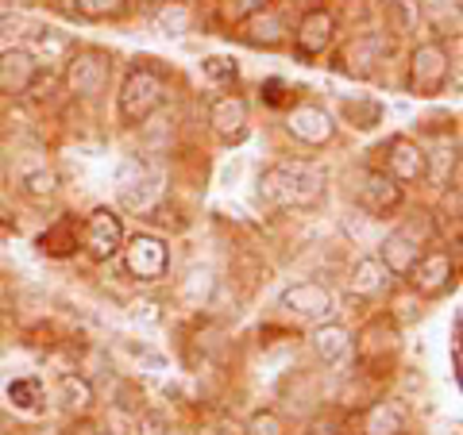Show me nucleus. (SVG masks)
Wrapping results in <instances>:
<instances>
[{
    "label": "nucleus",
    "mask_w": 463,
    "mask_h": 435,
    "mask_svg": "<svg viewBox=\"0 0 463 435\" xmlns=\"http://www.w3.org/2000/svg\"><path fill=\"white\" fill-rule=\"evenodd\" d=\"M32 54L39 58V54H47V58H58V54H66L70 47H74V39H70V35H62V32H58V27H39V32H35V39H32Z\"/></svg>",
    "instance_id": "obj_32"
},
{
    "label": "nucleus",
    "mask_w": 463,
    "mask_h": 435,
    "mask_svg": "<svg viewBox=\"0 0 463 435\" xmlns=\"http://www.w3.org/2000/svg\"><path fill=\"white\" fill-rule=\"evenodd\" d=\"M120 251H124V270L132 273L136 282H158L170 266V251L158 236H136V239H128Z\"/></svg>",
    "instance_id": "obj_10"
},
{
    "label": "nucleus",
    "mask_w": 463,
    "mask_h": 435,
    "mask_svg": "<svg viewBox=\"0 0 463 435\" xmlns=\"http://www.w3.org/2000/svg\"><path fill=\"white\" fill-rule=\"evenodd\" d=\"M155 27L163 35H185L194 27V8L182 5V0H166V5L155 12Z\"/></svg>",
    "instance_id": "obj_28"
},
{
    "label": "nucleus",
    "mask_w": 463,
    "mask_h": 435,
    "mask_svg": "<svg viewBox=\"0 0 463 435\" xmlns=\"http://www.w3.org/2000/svg\"><path fill=\"white\" fill-rule=\"evenodd\" d=\"M39 81V58L27 47L0 51V97H27Z\"/></svg>",
    "instance_id": "obj_12"
},
{
    "label": "nucleus",
    "mask_w": 463,
    "mask_h": 435,
    "mask_svg": "<svg viewBox=\"0 0 463 435\" xmlns=\"http://www.w3.org/2000/svg\"><path fill=\"white\" fill-rule=\"evenodd\" d=\"M383 20L390 35H417L425 20L421 0H383Z\"/></svg>",
    "instance_id": "obj_21"
},
{
    "label": "nucleus",
    "mask_w": 463,
    "mask_h": 435,
    "mask_svg": "<svg viewBox=\"0 0 463 435\" xmlns=\"http://www.w3.org/2000/svg\"><path fill=\"white\" fill-rule=\"evenodd\" d=\"M8 401L16 404V409L24 412H39L43 409V382L39 378H16V382H8Z\"/></svg>",
    "instance_id": "obj_30"
},
{
    "label": "nucleus",
    "mask_w": 463,
    "mask_h": 435,
    "mask_svg": "<svg viewBox=\"0 0 463 435\" xmlns=\"http://www.w3.org/2000/svg\"><path fill=\"white\" fill-rule=\"evenodd\" d=\"M398 347H402L398 328L386 324V316H379V320H371L364 331H359V339H355V358L364 362V370L383 374L386 366H394Z\"/></svg>",
    "instance_id": "obj_6"
},
{
    "label": "nucleus",
    "mask_w": 463,
    "mask_h": 435,
    "mask_svg": "<svg viewBox=\"0 0 463 435\" xmlns=\"http://www.w3.org/2000/svg\"><path fill=\"white\" fill-rule=\"evenodd\" d=\"M355 200L367 216H390L402 208V185L386 170H359L355 173Z\"/></svg>",
    "instance_id": "obj_9"
},
{
    "label": "nucleus",
    "mask_w": 463,
    "mask_h": 435,
    "mask_svg": "<svg viewBox=\"0 0 463 435\" xmlns=\"http://www.w3.org/2000/svg\"><path fill=\"white\" fill-rule=\"evenodd\" d=\"M364 431L367 435H402L405 431V409L394 401L371 404L367 416H364Z\"/></svg>",
    "instance_id": "obj_25"
},
{
    "label": "nucleus",
    "mask_w": 463,
    "mask_h": 435,
    "mask_svg": "<svg viewBox=\"0 0 463 435\" xmlns=\"http://www.w3.org/2000/svg\"><path fill=\"white\" fill-rule=\"evenodd\" d=\"M328 193V170L313 158H286V162L263 170L259 197L279 208H317Z\"/></svg>",
    "instance_id": "obj_1"
},
{
    "label": "nucleus",
    "mask_w": 463,
    "mask_h": 435,
    "mask_svg": "<svg viewBox=\"0 0 463 435\" xmlns=\"http://www.w3.org/2000/svg\"><path fill=\"white\" fill-rule=\"evenodd\" d=\"M317 358L325 362V366H336V362H344L347 355H352V336H347L344 324H321L309 336Z\"/></svg>",
    "instance_id": "obj_20"
},
{
    "label": "nucleus",
    "mask_w": 463,
    "mask_h": 435,
    "mask_svg": "<svg viewBox=\"0 0 463 435\" xmlns=\"http://www.w3.org/2000/svg\"><path fill=\"white\" fill-rule=\"evenodd\" d=\"M386 54H390L386 35H359V39H352L344 47L340 69H344V74H352V78H371L374 69L386 62Z\"/></svg>",
    "instance_id": "obj_16"
},
{
    "label": "nucleus",
    "mask_w": 463,
    "mask_h": 435,
    "mask_svg": "<svg viewBox=\"0 0 463 435\" xmlns=\"http://www.w3.org/2000/svg\"><path fill=\"white\" fill-rule=\"evenodd\" d=\"M0 32H5V23H0Z\"/></svg>",
    "instance_id": "obj_38"
},
{
    "label": "nucleus",
    "mask_w": 463,
    "mask_h": 435,
    "mask_svg": "<svg viewBox=\"0 0 463 435\" xmlns=\"http://www.w3.org/2000/svg\"><path fill=\"white\" fill-rule=\"evenodd\" d=\"M16 5H35V0H16Z\"/></svg>",
    "instance_id": "obj_37"
},
{
    "label": "nucleus",
    "mask_w": 463,
    "mask_h": 435,
    "mask_svg": "<svg viewBox=\"0 0 463 435\" xmlns=\"http://www.w3.org/2000/svg\"><path fill=\"white\" fill-rule=\"evenodd\" d=\"M58 185H62V178H58V170L47 162H35L20 173V193L27 200H51L58 193Z\"/></svg>",
    "instance_id": "obj_24"
},
{
    "label": "nucleus",
    "mask_w": 463,
    "mask_h": 435,
    "mask_svg": "<svg viewBox=\"0 0 463 435\" xmlns=\"http://www.w3.org/2000/svg\"><path fill=\"white\" fill-rule=\"evenodd\" d=\"M209 124H213V132L221 139H228V143L243 139L248 135V100L236 97V93L216 97L209 105Z\"/></svg>",
    "instance_id": "obj_17"
},
{
    "label": "nucleus",
    "mask_w": 463,
    "mask_h": 435,
    "mask_svg": "<svg viewBox=\"0 0 463 435\" xmlns=\"http://www.w3.org/2000/svg\"><path fill=\"white\" fill-rule=\"evenodd\" d=\"M286 32H289V27H286V20L279 16V12H274V8H259L255 16L243 20L240 39L251 42V47H267V51H270V47H282Z\"/></svg>",
    "instance_id": "obj_18"
},
{
    "label": "nucleus",
    "mask_w": 463,
    "mask_h": 435,
    "mask_svg": "<svg viewBox=\"0 0 463 435\" xmlns=\"http://www.w3.org/2000/svg\"><path fill=\"white\" fill-rule=\"evenodd\" d=\"M158 197H163V173L151 162H143V158H128L120 173H116V200H120V208L151 212L158 205Z\"/></svg>",
    "instance_id": "obj_3"
},
{
    "label": "nucleus",
    "mask_w": 463,
    "mask_h": 435,
    "mask_svg": "<svg viewBox=\"0 0 463 435\" xmlns=\"http://www.w3.org/2000/svg\"><path fill=\"white\" fill-rule=\"evenodd\" d=\"M81 246L93 258H100V263L116 258V255H120V246H124V224H120V216H116L112 208H93L90 220H85V227H81Z\"/></svg>",
    "instance_id": "obj_11"
},
{
    "label": "nucleus",
    "mask_w": 463,
    "mask_h": 435,
    "mask_svg": "<svg viewBox=\"0 0 463 435\" xmlns=\"http://www.w3.org/2000/svg\"><path fill=\"white\" fill-rule=\"evenodd\" d=\"M456 170H459V154H456V143L448 147V143H440L432 154H425V181L432 185H448V173H452L456 181Z\"/></svg>",
    "instance_id": "obj_29"
},
{
    "label": "nucleus",
    "mask_w": 463,
    "mask_h": 435,
    "mask_svg": "<svg viewBox=\"0 0 463 435\" xmlns=\"http://www.w3.org/2000/svg\"><path fill=\"white\" fill-rule=\"evenodd\" d=\"M386 173L398 185H417L425 181V147L405 135H394L386 143Z\"/></svg>",
    "instance_id": "obj_15"
},
{
    "label": "nucleus",
    "mask_w": 463,
    "mask_h": 435,
    "mask_svg": "<svg viewBox=\"0 0 463 435\" xmlns=\"http://www.w3.org/2000/svg\"><path fill=\"white\" fill-rule=\"evenodd\" d=\"M286 132L298 143H306V147H325V143L336 135V124H332L328 108H321V105H298L286 116Z\"/></svg>",
    "instance_id": "obj_13"
},
{
    "label": "nucleus",
    "mask_w": 463,
    "mask_h": 435,
    "mask_svg": "<svg viewBox=\"0 0 463 435\" xmlns=\"http://www.w3.org/2000/svg\"><path fill=\"white\" fill-rule=\"evenodd\" d=\"M109 78H112V58L93 51V47L78 51L66 62V93L78 97V100H97L100 93H105Z\"/></svg>",
    "instance_id": "obj_5"
},
{
    "label": "nucleus",
    "mask_w": 463,
    "mask_h": 435,
    "mask_svg": "<svg viewBox=\"0 0 463 435\" xmlns=\"http://www.w3.org/2000/svg\"><path fill=\"white\" fill-rule=\"evenodd\" d=\"M136 435H166V416L163 412H139Z\"/></svg>",
    "instance_id": "obj_36"
},
{
    "label": "nucleus",
    "mask_w": 463,
    "mask_h": 435,
    "mask_svg": "<svg viewBox=\"0 0 463 435\" xmlns=\"http://www.w3.org/2000/svg\"><path fill=\"white\" fill-rule=\"evenodd\" d=\"M344 116L352 120V127H359V132H371V127L383 124V105L379 100H367V97L344 100Z\"/></svg>",
    "instance_id": "obj_31"
},
{
    "label": "nucleus",
    "mask_w": 463,
    "mask_h": 435,
    "mask_svg": "<svg viewBox=\"0 0 463 435\" xmlns=\"http://www.w3.org/2000/svg\"><path fill=\"white\" fill-rule=\"evenodd\" d=\"M78 243H81L78 220H58V224H51V227L39 236V251L51 255V258H66V255L78 251Z\"/></svg>",
    "instance_id": "obj_22"
},
{
    "label": "nucleus",
    "mask_w": 463,
    "mask_h": 435,
    "mask_svg": "<svg viewBox=\"0 0 463 435\" xmlns=\"http://www.w3.org/2000/svg\"><path fill=\"white\" fill-rule=\"evenodd\" d=\"M163 100H166V74L155 66H136L120 85L116 112H120L124 124H143L151 120V112L163 108Z\"/></svg>",
    "instance_id": "obj_2"
},
{
    "label": "nucleus",
    "mask_w": 463,
    "mask_h": 435,
    "mask_svg": "<svg viewBox=\"0 0 463 435\" xmlns=\"http://www.w3.org/2000/svg\"><path fill=\"white\" fill-rule=\"evenodd\" d=\"M417 255H421V243L410 239L398 227V231H390V236L379 243V255H374V258L386 266V273H398V278H405V270L417 263Z\"/></svg>",
    "instance_id": "obj_19"
},
{
    "label": "nucleus",
    "mask_w": 463,
    "mask_h": 435,
    "mask_svg": "<svg viewBox=\"0 0 463 435\" xmlns=\"http://www.w3.org/2000/svg\"><path fill=\"white\" fill-rule=\"evenodd\" d=\"M282 309L289 316H298V320H313V324H325L332 312H336V297H332V289L325 282H294L282 293Z\"/></svg>",
    "instance_id": "obj_8"
},
{
    "label": "nucleus",
    "mask_w": 463,
    "mask_h": 435,
    "mask_svg": "<svg viewBox=\"0 0 463 435\" xmlns=\"http://www.w3.org/2000/svg\"><path fill=\"white\" fill-rule=\"evenodd\" d=\"M248 435H286V424L274 409H263V412H255L248 420Z\"/></svg>",
    "instance_id": "obj_34"
},
{
    "label": "nucleus",
    "mask_w": 463,
    "mask_h": 435,
    "mask_svg": "<svg viewBox=\"0 0 463 435\" xmlns=\"http://www.w3.org/2000/svg\"><path fill=\"white\" fill-rule=\"evenodd\" d=\"M448 74H452V58L440 42H417L410 54V74H405V89L421 100H432L444 93Z\"/></svg>",
    "instance_id": "obj_4"
},
{
    "label": "nucleus",
    "mask_w": 463,
    "mask_h": 435,
    "mask_svg": "<svg viewBox=\"0 0 463 435\" xmlns=\"http://www.w3.org/2000/svg\"><path fill=\"white\" fill-rule=\"evenodd\" d=\"M62 8L78 20H120L128 0H62Z\"/></svg>",
    "instance_id": "obj_27"
},
{
    "label": "nucleus",
    "mask_w": 463,
    "mask_h": 435,
    "mask_svg": "<svg viewBox=\"0 0 463 435\" xmlns=\"http://www.w3.org/2000/svg\"><path fill=\"white\" fill-rule=\"evenodd\" d=\"M201 69H205V78H209V81H221V85H228V81H236V78H240V66L232 62V58H221V54L205 58V62H201Z\"/></svg>",
    "instance_id": "obj_33"
},
{
    "label": "nucleus",
    "mask_w": 463,
    "mask_h": 435,
    "mask_svg": "<svg viewBox=\"0 0 463 435\" xmlns=\"http://www.w3.org/2000/svg\"><path fill=\"white\" fill-rule=\"evenodd\" d=\"M263 5H267V0H221V12H224L228 23H243L248 16H255Z\"/></svg>",
    "instance_id": "obj_35"
},
{
    "label": "nucleus",
    "mask_w": 463,
    "mask_h": 435,
    "mask_svg": "<svg viewBox=\"0 0 463 435\" xmlns=\"http://www.w3.org/2000/svg\"><path fill=\"white\" fill-rule=\"evenodd\" d=\"M336 39V16L328 8H309L306 16L298 20V32H294V47L301 58H317L332 47Z\"/></svg>",
    "instance_id": "obj_14"
},
{
    "label": "nucleus",
    "mask_w": 463,
    "mask_h": 435,
    "mask_svg": "<svg viewBox=\"0 0 463 435\" xmlns=\"http://www.w3.org/2000/svg\"><path fill=\"white\" fill-rule=\"evenodd\" d=\"M405 282H410L421 297H444L448 289L456 285V258L448 251L417 255V263L405 270Z\"/></svg>",
    "instance_id": "obj_7"
},
{
    "label": "nucleus",
    "mask_w": 463,
    "mask_h": 435,
    "mask_svg": "<svg viewBox=\"0 0 463 435\" xmlns=\"http://www.w3.org/2000/svg\"><path fill=\"white\" fill-rule=\"evenodd\" d=\"M54 397L66 412H85L93 404V385H90V378H81V374H62L54 385Z\"/></svg>",
    "instance_id": "obj_26"
},
{
    "label": "nucleus",
    "mask_w": 463,
    "mask_h": 435,
    "mask_svg": "<svg viewBox=\"0 0 463 435\" xmlns=\"http://www.w3.org/2000/svg\"><path fill=\"white\" fill-rule=\"evenodd\" d=\"M347 285H352V293H359V297H374V293H383V285H386V266H383L374 255L355 258L352 273H347Z\"/></svg>",
    "instance_id": "obj_23"
}]
</instances>
